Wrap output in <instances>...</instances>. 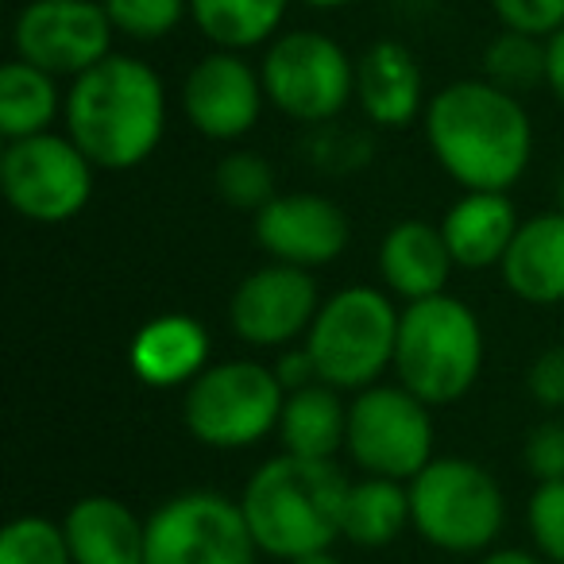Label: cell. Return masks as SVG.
I'll list each match as a JSON object with an SVG mask.
<instances>
[{"mask_svg":"<svg viewBox=\"0 0 564 564\" xmlns=\"http://www.w3.org/2000/svg\"><path fill=\"white\" fill-rule=\"evenodd\" d=\"M97 166L66 132L9 140L0 151V186L9 205L35 225L74 220L94 197Z\"/></svg>","mask_w":564,"mask_h":564,"instance_id":"10","label":"cell"},{"mask_svg":"<svg viewBox=\"0 0 564 564\" xmlns=\"http://www.w3.org/2000/svg\"><path fill=\"white\" fill-rule=\"evenodd\" d=\"M271 368H274V376H279V383L286 387V394L302 391V387H310V383H317L314 356H310L306 345H299V348H279V360H274Z\"/></svg>","mask_w":564,"mask_h":564,"instance_id":"35","label":"cell"},{"mask_svg":"<svg viewBox=\"0 0 564 564\" xmlns=\"http://www.w3.org/2000/svg\"><path fill=\"white\" fill-rule=\"evenodd\" d=\"M525 391L538 406L561 414L564 410V345H549L533 356L530 371H525Z\"/></svg>","mask_w":564,"mask_h":564,"instance_id":"33","label":"cell"},{"mask_svg":"<svg viewBox=\"0 0 564 564\" xmlns=\"http://www.w3.org/2000/svg\"><path fill=\"white\" fill-rule=\"evenodd\" d=\"M549 74V47L545 40H533L522 32H507L502 28L491 43L484 47V78L495 82L507 94H530V89L545 86Z\"/></svg>","mask_w":564,"mask_h":564,"instance_id":"26","label":"cell"},{"mask_svg":"<svg viewBox=\"0 0 564 564\" xmlns=\"http://www.w3.org/2000/svg\"><path fill=\"white\" fill-rule=\"evenodd\" d=\"M337 124V120H333ZM333 124H322V135L314 143V159L325 166V171H356V166L368 159V140L352 128H333Z\"/></svg>","mask_w":564,"mask_h":564,"instance_id":"34","label":"cell"},{"mask_svg":"<svg viewBox=\"0 0 564 564\" xmlns=\"http://www.w3.org/2000/svg\"><path fill=\"white\" fill-rule=\"evenodd\" d=\"M507 291L525 306L564 302V213H533L518 225L507 259L499 263Z\"/></svg>","mask_w":564,"mask_h":564,"instance_id":"19","label":"cell"},{"mask_svg":"<svg viewBox=\"0 0 564 564\" xmlns=\"http://www.w3.org/2000/svg\"><path fill=\"white\" fill-rule=\"evenodd\" d=\"M63 124L97 171H135L163 143L166 86L151 63L112 51L70 82Z\"/></svg>","mask_w":564,"mask_h":564,"instance_id":"2","label":"cell"},{"mask_svg":"<svg viewBox=\"0 0 564 564\" xmlns=\"http://www.w3.org/2000/svg\"><path fill=\"white\" fill-rule=\"evenodd\" d=\"M128 368L155 391L189 387L209 368V333L189 314H159L135 329L128 345Z\"/></svg>","mask_w":564,"mask_h":564,"instance_id":"18","label":"cell"},{"mask_svg":"<svg viewBox=\"0 0 564 564\" xmlns=\"http://www.w3.org/2000/svg\"><path fill=\"white\" fill-rule=\"evenodd\" d=\"M348 484L352 479L337 468V460L279 453L259 464L240 491L259 553L274 561H299L337 545Z\"/></svg>","mask_w":564,"mask_h":564,"instance_id":"3","label":"cell"},{"mask_svg":"<svg viewBox=\"0 0 564 564\" xmlns=\"http://www.w3.org/2000/svg\"><path fill=\"white\" fill-rule=\"evenodd\" d=\"M282 402L286 387L279 383L271 364L220 360L186 387L182 422L205 448L236 453L279 433Z\"/></svg>","mask_w":564,"mask_h":564,"instance_id":"7","label":"cell"},{"mask_svg":"<svg viewBox=\"0 0 564 564\" xmlns=\"http://www.w3.org/2000/svg\"><path fill=\"white\" fill-rule=\"evenodd\" d=\"M406 487L410 525L425 545L441 553H487L507 522L502 487L484 464L464 456H433Z\"/></svg>","mask_w":564,"mask_h":564,"instance_id":"6","label":"cell"},{"mask_svg":"<svg viewBox=\"0 0 564 564\" xmlns=\"http://www.w3.org/2000/svg\"><path fill=\"white\" fill-rule=\"evenodd\" d=\"M425 143L460 189H510L533 159V120L522 97L487 78L441 86L425 105Z\"/></svg>","mask_w":564,"mask_h":564,"instance_id":"1","label":"cell"},{"mask_svg":"<svg viewBox=\"0 0 564 564\" xmlns=\"http://www.w3.org/2000/svg\"><path fill=\"white\" fill-rule=\"evenodd\" d=\"M66 109V94L58 89V78L40 66L12 58L0 70V135L24 140V135L51 132L55 120Z\"/></svg>","mask_w":564,"mask_h":564,"instance_id":"23","label":"cell"},{"mask_svg":"<svg viewBox=\"0 0 564 564\" xmlns=\"http://www.w3.org/2000/svg\"><path fill=\"white\" fill-rule=\"evenodd\" d=\"M507 32L549 40L564 28V0H487Z\"/></svg>","mask_w":564,"mask_h":564,"instance_id":"31","label":"cell"},{"mask_svg":"<svg viewBox=\"0 0 564 564\" xmlns=\"http://www.w3.org/2000/svg\"><path fill=\"white\" fill-rule=\"evenodd\" d=\"M267 105L263 74L243 51L213 47L182 82V112L189 128L213 143H236L259 124Z\"/></svg>","mask_w":564,"mask_h":564,"instance_id":"14","label":"cell"},{"mask_svg":"<svg viewBox=\"0 0 564 564\" xmlns=\"http://www.w3.org/2000/svg\"><path fill=\"white\" fill-rule=\"evenodd\" d=\"M522 460L538 484L564 479V422L561 417H545L541 425H533L530 437H525Z\"/></svg>","mask_w":564,"mask_h":564,"instance_id":"32","label":"cell"},{"mask_svg":"<svg viewBox=\"0 0 564 564\" xmlns=\"http://www.w3.org/2000/svg\"><path fill=\"white\" fill-rule=\"evenodd\" d=\"M267 105L286 120L322 128L356 101V58L325 32H279L259 58Z\"/></svg>","mask_w":564,"mask_h":564,"instance_id":"8","label":"cell"},{"mask_svg":"<svg viewBox=\"0 0 564 564\" xmlns=\"http://www.w3.org/2000/svg\"><path fill=\"white\" fill-rule=\"evenodd\" d=\"M549 47V74H545V89L553 94V101L564 109V28L556 35L545 40Z\"/></svg>","mask_w":564,"mask_h":564,"instance_id":"36","label":"cell"},{"mask_svg":"<svg viewBox=\"0 0 564 564\" xmlns=\"http://www.w3.org/2000/svg\"><path fill=\"white\" fill-rule=\"evenodd\" d=\"M484 371V325L468 302L433 294L406 302L394 345V379L430 406H453Z\"/></svg>","mask_w":564,"mask_h":564,"instance_id":"4","label":"cell"},{"mask_svg":"<svg viewBox=\"0 0 564 564\" xmlns=\"http://www.w3.org/2000/svg\"><path fill=\"white\" fill-rule=\"evenodd\" d=\"M340 394L345 391L322 383V379L286 394L279 417L282 453L314 456V460H337L348 433V406Z\"/></svg>","mask_w":564,"mask_h":564,"instance_id":"22","label":"cell"},{"mask_svg":"<svg viewBox=\"0 0 564 564\" xmlns=\"http://www.w3.org/2000/svg\"><path fill=\"white\" fill-rule=\"evenodd\" d=\"M74 564H143L148 561V518L117 495H82L63 518Z\"/></svg>","mask_w":564,"mask_h":564,"instance_id":"20","label":"cell"},{"mask_svg":"<svg viewBox=\"0 0 564 564\" xmlns=\"http://www.w3.org/2000/svg\"><path fill=\"white\" fill-rule=\"evenodd\" d=\"M410 525V487L402 479L364 476L348 484L340 538L356 549H387Z\"/></svg>","mask_w":564,"mask_h":564,"instance_id":"24","label":"cell"},{"mask_svg":"<svg viewBox=\"0 0 564 564\" xmlns=\"http://www.w3.org/2000/svg\"><path fill=\"white\" fill-rule=\"evenodd\" d=\"M402 383H371L348 402L345 448L364 476L410 479L433 460V414Z\"/></svg>","mask_w":564,"mask_h":564,"instance_id":"9","label":"cell"},{"mask_svg":"<svg viewBox=\"0 0 564 564\" xmlns=\"http://www.w3.org/2000/svg\"><path fill=\"white\" fill-rule=\"evenodd\" d=\"M117 35L135 43H159L189 20V0H101Z\"/></svg>","mask_w":564,"mask_h":564,"instance_id":"29","label":"cell"},{"mask_svg":"<svg viewBox=\"0 0 564 564\" xmlns=\"http://www.w3.org/2000/svg\"><path fill=\"white\" fill-rule=\"evenodd\" d=\"M525 525H530L533 549L549 564H564V479H549V484L533 487Z\"/></svg>","mask_w":564,"mask_h":564,"instance_id":"30","label":"cell"},{"mask_svg":"<svg viewBox=\"0 0 564 564\" xmlns=\"http://www.w3.org/2000/svg\"><path fill=\"white\" fill-rule=\"evenodd\" d=\"M479 564H549L541 553H525V549H487Z\"/></svg>","mask_w":564,"mask_h":564,"instance_id":"37","label":"cell"},{"mask_svg":"<svg viewBox=\"0 0 564 564\" xmlns=\"http://www.w3.org/2000/svg\"><path fill=\"white\" fill-rule=\"evenodd\" d=\"M553 197H556L553 209H561V213H564V166H561V174H556V182H553Z\"/></svg>","mask_w":564,"mask_h":564,"instance_id":"40","label":"cell"},{"mask_svg":"<svg viewBox=\"0 0 564 564\" xmlns=\"http://www.w3.org/2000/svg\"><path fill=\"white\" fill-rule=\"evenodd\" d=\"M299 4L317 9V12H337V9H352V4H360V0H299Z\"/></svg>","mask_w":564,"mask_h":564,"instance_id":"38","label":"cell"},{"mask_svg":"<svg viewBox=\"0 0 564 564\" xmlns=\"http://www.w3.org/2000/svg\"><path fill=\"white\" fill-rule=\"evenodd\" d=\"M352 240L348 213L325 194H279L256 213V243L291 267H329Z\"/></svg>","mask_w":564,"mask_h":564,"instance_id":"15","label":"cell"},{"mask_svg":"<svg viewBox=\"0 0 564 564\" xmlns=\"http://www.w3.org/2000/svg\"><path fill=\"white\" fill-rule=\"evenodd\" d=\"M112 40L117 28L101 0H28L12 24L17 58L70 82L109 58Z\"/></svg>","mask_w":564,"mask_h":564,"instance_id":"12","label":"cell"},{"mask_svg":"<svg viewBox=\"0 0 564 564\" xmlns=\"http://www.w3.org/2000/svg\"><path fill=\"white\" fill-rule=\"evenodd\" d=\"M0 564H74L63 522L20 514L0 533Z\"/></svg>","mask_w":564,"mask_h":564,"instance_id":"28","label":"cell"},{"mask_svg":"<svg viewBox=\"0 0 564 564\" xmlns=\"http://www.w3.org/2000/svg\"><path fill=\"white\" fill-rule=\"evenodd\" d=\"M453 267L456 259L448 251L441 225H430L422 217L394 220L387 228L383 243H379V279H383V291H391L402 306L406 302L433 299V294H445Z\"/></svg>","mask_w":564,"mask_h":564,"instance_id":"17","label":"cell"},{"mask_svg":"<svg viewBox=\"0 0 564 564\" xmlns=\"http://www.w3.org/2000/svg\"><path fill=\"white\" fill-rule=\"evenodd\" d=\"M259 545L240 499L220 491H182L148 518L143 564H256Z\"/></svg>","mask_w":564,"mask_h":564,"instance_id":"11","label":"cell"},{"mask_svg":"<svg viewBox=\"0 0 564 564\" xmlns=\"http://www.w3.org/2000/svg\"><path fill=\"white\" fill-rule=\"evenodd\" d=\"M399 322L402 310L391 291L356 282L322 302L302 345L314 356L322 383L356 394L379 383L387 368H394Z\"/></svg>","mask_w":564,"mask_h":564,"instance_id":"5","label":"cell"},{"mask_svg":"<svg viewBox=\"0 0 564 564\" xmlns=\"http://www.w3.org/2000/svg\"><path fill=\"white\" fill-rule=\"evenodd\" d=\"M286 564H340V556L333 549H322V553H306L299 561H286Z\"/></svg>","mask_w":564,"mask_h":564,"instance_id":"39","label":"cell"},{"mask_svg":"<svg viewBox=\"0 0 564 564\" xmlns=\"http://www.w3.org/2000/svg\"><path fill=\"white\" fill-rule=\"evenodd\" d=\"M518 225H522L518 205L510 202V194H499V189H464L441 217L445 243L453 251L456 267H464V271L499 267L507 259Z\"/></svg>","mask_w":564,"mask_h":564,"instance_id":"21","label":"cell"},{"mask_svg":"<svg viewBox=\"0 0 564 564\" xmlns=\"http://www.w3.org/2000/svg\"><path fill=\"white\" fill-rule=\"evenodd\" d=\"M356 105L376 128H406L425 117V74L399 40H376L356 58Z\"/></svg>","mask_w":564,"mask_h":564,"instance_id":"16","label":"cell"},{"mask_svg":"<svg viewBox=\"0 0 564 564\" xmlns=\"http://www.w3.org/2000/svg\"><path fill=\"white\" fill-rule=\"evenodd\" d=\"M322 302L314 271L271 259L236 282L228 299V325L251 348H291L310 333Z\"/></svg>","mask_w":564,"mask_h":564,"instance_id":"13","label":"cell"},{"mask_svg":"<svg viewBox=\"0 0 564 564\" xmlns=\"http://www.w3.org/2000/svg\"><path fill=\"white\" fill-rule=\"evenodd\" d=\"M294 0H189V24L220 51H256L279 35Z\"/></svg>","mask_w":564,"mask_h":564,"instance_id":"25","label":"cell"},{"mask_svg":"<svg viewBox=\"0 0 564 564\" xmlns=\"http://www.w3.org/2000/svg\"><path fill=\"white\" fill-rule=\"evenodd\" d=\"M220 202L232 205L240 213H259L267 202L279 197V182H274V166L267 163L259 151H228L217 163L213 174Z\"/></svg>","mask_w":564,"mask_h":564,"instance_id":"27","label":"cell"}]
</instances>
